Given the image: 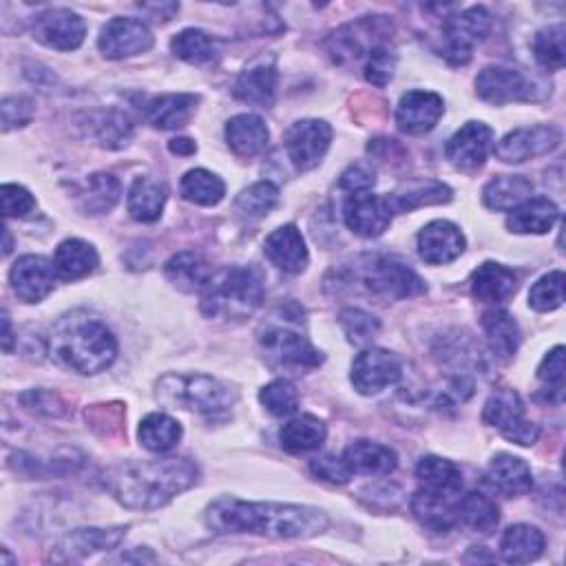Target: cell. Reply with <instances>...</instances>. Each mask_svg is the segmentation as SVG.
<instances>
[{"mask_svg": "<svg viewBox=\"0 0 566 566\" xmlns=\"http://www.w3.org/2000/svg\"><path fill=\"white\" fill-rule=\"evenodd\" d=\"M204 520L215 533H253L279 540H305L328 529V516L314 507L244 503L228 496L210 503Z\"/></svg>", "mask_w": 566, "mask_h": 566, "instance_id": "1", "label": "cell"}, {"mask_svg": "<svg viewBox=\"0 0 566 566\" xmlns=\"http://www.w3.org/2000/svg\"><path fill=\"white\" fill-rule=\"evenodd\" d=\"M200 469L189 458L129 460L105 471V487L127 509L153 511L191 490Z\"/></svg>", "mask_w": 566, "mask_h": 566, "instance_id": "2", "label": "cell"}, {"mask_svg": "<svg viewBox=\"0 0 566 566\" xmlns=\"http://www.w3.org/2000/svg\"><path fill=\"white\" fill-rule=\"evenodd\" d=\"M49 350L60 365L87 376L111 368L118 357V341L98 318L73 312L56 323Z\"/></svg>", "mask_w": 566, "mask_h": 566, "instance_id": "3", "label": "cell"}, {"mask_svg": "<svg viewBox=\"0 0 566 566\" xmlns=\"http://www.w3.org/2000/svg\"><path fill=\"white\" fill-rule=\"evenodd\" d=\"M264 299L262 277L253 268H224L202 290V312L208 318H246Z\"/></svg>", "mask_w": 566, "mask_h": 566, "instance_id": "4", "label": "cell"}, {"mask_svg": "<svg viewBox=\"0 0 566 566\" xmlns=\"http://www.w3.org/2000/svg\"><path fill=\"white\" fill-rule=\"evenodd\" d=\"M157 400L169 408L200 414H221L237 400L234 392L213 376L204 374H167L157 383Z\"/></svg>", "mask_w": 566, "mask_h": 566, "instance_id": "5", "label": "cell"}, {"mask_svg": "<svg viewBox=\"0 0 566 566\" xmlns=\"http://www.w3.org/2000/svg\"><path fill=\"white\" fill-rule=\"evenodd\" d=\"M361 284L381 299H408L423 294L427 290L425 281L406 264H400L392 257L368 255L361 260Z\"/></svg>", "mask_w": 566, "mask_h": 566, "instance_id": "6", "label": "cell"}, {"mask_svg": "<svg viewBox=\"0 0 566 566\" xmlns=\"http://www.w3.org/2000/svg\"><path fill=\"white\" fill-rule=\"evenodd\" d=\"M482 421L496 427L507 441L518 445H533L540 436L535 423L525 421V402L516 389L501 387L484 402Z\"/></svg>", "mask_w": 566, "mask_h": 566, "instance_id": "7", "label": "cell"}, {"mask_svg": "<svg viewBox=\"0 0 566 566\" xmlns=\"http://www.w3.org/2000/svg\"><path fill=\"white\" fill-rule=\"evenodd\" d=\"M492 32V16L484 8H469L458 16H451L443 25V49L451 64L460 67L471 60V51L478 43L487 38Z\"/></svg>", "mask_w": 566, "mask_h": 566, "instance_id": "8", "label": "cell"}, {"mask_svg": "<svg viewBox=\"0 0 566 566\" xmlns=\"http://www.w3.org/2000/svg\"><path fill=\"white\" fill-rule=\"evenodd\" d=\"M268 361L277 368L305 372L314 370L323 363V354L308 341V337L290 330V328H268L260 339Z\"/></svg>", "mask_w": 566, "mask_h": 566, "instance_id": "9", "label": "cell"}, {"mask_svg": "<svg viewBox=\"0 0 566 566\" xmlns=\"http://www.w3.org/2000/svg\"><path fill=\"white\" fill-rule=\"evenodd\" d=\"M392 32V23L385 16H365L357 23H350L341 27L333 40H330V53L337 62L346 64L348 60H359L368 58V53L383 45L389 43L387 36Z\"/></svg>", "mask_w": 566, "mask_h": 566, "instance_id": "10", "label": "cell"}, {"mask_svg": "<svg viewBox=\"0 0 566 566\" xmlns=\"http://www.w3.org/2000/svg\"><path fill=\"white\" fill-rule=\"evenodd\" d=\"M475 92L480 100L496 107L535 100V87L531 80L511 67H484L475 77Z\"/></svg>", "mask_w": 566, "mask_h": 566, "instance_id": "11", "label": "cell"}, {"mask_svg": "<svg viewBox=\"0 0 566 566\" xmlns=\"http://www.w3.org/2000/svg\"><path fill=\"white\" fill-rule=\"evenodd\" d=\"M333 142V129L323 120L294 122L286 133V153L297 171H312L321 165Z\"/></svg>", "mask_w": 566, "mask_h": 566, "instance_id": "12", "label": "cell"}, {"mask_svg": "<svg viewBox=\"0 0 566 566\" xmlns=\"http://www.w3.org/2000/svg\"><path fill=\"white\" fill-rule=\"evenodd\" d=\"M562 142V133L551 124L516 129L496 144V157L505 165H522L527 159L553 153Z\"/></svg>", "mask_w": 566, "mask_h": 566, "instance_id": "13", "label": "cell"}, {"mask_svg": "<svg viewBox=\"0 0 566 566\" xmlns=\"http://www.w3.org/2000/svg\"><path fill=\"white\" fill-rule=\"evenodd\" d=\"M400 359L383 348L363 350L352 363V385L359 394L372 396L400 381Z\"/></svg>", "mask_w": 566, "mask_h": 566, "instance_id": "14", "label": "cell"}, {"mask_svg": "<svg viewBox=\"0 0 566 566\" xmlns=\"http://www.w3.org/2000/svg\"><path fill=\"white\" fill-rule=\"evenodd\" d=\"M494 131L482 122H467L445 146V155L460 171H478L490 155Z\"/></svg>", "mask_w": 566, "mask_h": 566, "instance_id": "15", "label": "cell"}, {"mask_svg": "<svg viewBox=\"0 0 566 566\" xmlns=\"http://www.w3.org/2000/svg\"><path fill=\"white\" fill-rule=\"evenodd\" d=\"M392 206L383 195H374L370 191L352 193V197L344 206V219L348 228L359 237H378L392 224Z\"/></svg>", "mask_w": 566, "mask_h": 566, "instance_id": "16", "label": "cell"}, {"mask_svg": "<svg viewBox=\"0 0 566 566\" xmlns=\"http://www.w3.org/2000/svg\"><path fill=\"white\" fill-rule=\"evenodd\" d=\"M87 34L85 21L71 10H47L34 21V38L58 51H73Z\"/></svg>", "mask_w": 566, "mask_h": 566, "instance_id": "17", "label": "cell"}, {"mask_svg": "<svg viewBox=\"0 0 566 566\" xmlns=\"http://www.w3.org/2000/svg\"><path fill=\"white\" fill-rule=\"evenodd\" d=\"M277 62L273 56H262L253 60L234 83V98L260 107V109H270L277 96Z\"/></svg>", "mask_w": 566, "mask_h": 566, "instance_id": "18", "label": "cell"}, {"mask_svg": "<svg viewBox=\"0 0 566 566\" xmlns=\"http://www.w3.org/2000/svg\"><path fill=\"white\" fill-rule=\"evenodd\" d=\"M56 266L47 257L40 255H25L21 257L12 270H10V281L16 292V297L25 303H38L47 294H51L56 286Z\"/></svg>", "mask_w": 566, "mask_h": 566, "instance_id": "19", "label": "cell"}, {"mask_svg": "<svg viewBox=\"0 0 566 566\" xmlns=\"http://www.w3.org/2000/svg\"><path fill=\"white\" fill-rule=\"evenodd\" d=\"M98 47L107 58L120 60L148 51L153 47V34L137 19H113L105 25Z\"/></svg>", "mask_w": 566, "mask_h": 566, "instance_id": "20", "label": "cell"}, {"mask_svg": "<svg viewBox=\"0 0 566 566\" xmlns=\"http://www.w3.org/2000/svg\"><path fill=\"white\" fill-rule=\"evenodd\" d=\"M465 253V237L451 221H430L419 232V255L425 264L443 266L458 260Z\"/></svg>", "mask_w": 566, "mask_h": 566, "instance_id": "21", "label": "cell"}, {"mask_svg": "<svg viewBox=\"0 0 566 566\" xmlns=\"http://www.w3.org/2000/svg\"><path fill=\"white\" fill-rule=\"evenodd\" d=\"M445 113V103L432 92H408L396 107L398 129L410 135H423L432 131Z\"/></svg>", "mask_w": 566, "mask_h": 566, "instance_id": "22", "label": "cell"}, {"mask_svg": "<svg viewBox=\"0 0 566 566\" xmlns=\"http://www.w3.org/2000/svg\"><path fill=\"white\" fill-rule=\"evenodd\" d=\"M266 257L284 273L299 275L308 266V249L301 230L292 224L273 230L264 244Z\"/></svg>", "mask_w": 566, "mask_h": 566, "instance_id": "23", "label": "cell"}, {"mask_svg": "<svg viewBox=\"0 0 566 566\" xmlns=\"http://www.w3.org/2000/svg\"><path fill=\"white\" fill-rule=\"evenodd\" d=\"M127 535V527H113V529H75L67 533L60 544L56 546V559H80L94 555L98 551H111L116 549L122 538Z\"/></svg>", "mask_w": 566, "mask_h": 566, "instance_id": "24", "label": "cell"}, {"mask_svg": "<svg viewBox=\"0 0 566 566\" xmlns=\"http://www.w3.org/2000/svg\"><path fill=\"white\" fill-rule=\"evenodd\" d=\"M487 482L505 498H518L531 492L533 475L531 467L511 454H498L487 467Z\"/></svg>", "mask_w": 566, "mask_h": 566, "instance_id": "25", "label": "cell"}, {"mask_svg": "<svg viewBox=\"0 0 566 566\" xmlns=\"http://www.w3.org/2000/svg\"><path fill=\"white\" fill-rule=\"evenodd\" d=\"M518 290V277L503 264L484 262L471 275V292L482 303H505Z\"/></svg>", "mask_w": 566, "mask_h": 566, "instance_id": "26", "label": "cell"}, {"mask_svg": "<svg viewBox=\"0 0 566 566\" xmlns=\"http://www.w3.org/2000/svg\"><path fill=\"white\" fill-rule=\"evenodd\" d=\"M456 505L458 503H454V496L423 487L412 498V514L430 531L447 533L458 525Z\"/></svg>", "mask_w": 566, "mask_h": 566, "instance_id": "27", "label": "cell"}, {"mask_svg": "<svg viewBox=\"0 0 566 566\" xmlns=\"http://www.w3.org/2000/svg\"><path fill=\"white\" fill-rule=\"evenodd\" d=\"M270 140L268 127L260 116L241 113L228 120L226 124V142L239 157H255L266 150Z\"/></svg>", "mask_w": 566, "mask_h": 566, "instance_id": "28", "label": "cell"}, {"mask_svg": "<svg viewBox=\"0 0 566 566\" xmlns=\"http://www.w3.org/2000/svg\"><path fill=\"white\" fill-rule=\"evenodd\" d=\"M200 98L195 94H165L146 105V120L150 127L171 131L184 127L197 109Z\"/></svg>", "mask_w": 566, "mask_h": 566, "instance_id": "29", "label": "cell"}, {"mask_svg": "<svg viewBox=\"0 0 566 566\" xmlns=\"http://www.w3.org/2000/svg\"><path fill=\"white\" fill-rule=\"evenodd\" d=\"M100 264L96 249L83 239H67L56 249L53 266L60 279L75 281L92 275Z\"/></svg>", "mask_w": 566, "mask_h": 566, "instance_id": "30", "label": "cell"}, {"mask_svg": "<svg viewBox=\"0 0 566 566\" xmlns=\"http://www.w3.org/2000/svg\"><path fill=\"white\" fill-rule=\"evenodd\" d=\"M482 328H484L490 348L496 357H501V359L516 357V352L520 348V341H522V335H520L516 318L507 310L494 308V310L484 312L482 314Z\"/></svg>", "mask_w": 566, "mask_h": 566, "instance_id": "31", "label": "cell"}, {"mask_svg": "<svg viewBox=\"0 0 566 566\" xmlns=\"http://www.w3.org/2000/svg\"><path fill=\"white\" fill-rule=\"evenodd\" d=\"M559 210L549 197H533L514 208L507 217V228L518 234H544L557 221Z\"/></svg>", "mask_w": 566, "mask_h": 566, "instance_id": "32", "label": "cell"}, {"mask_svg": "<svg viewBox=\"0 0 566 566\" xmlns=\"http://www.w3.org/2000/svg\"><path fill=\"white\" fill-rule=\"evenodd\" d=\"M167 186L165 182L153 178H137L129 191V215L135 221H157L167 204Z\"/></svg>", "mask_w": 566, "mask_h": 566, "instance_id": "33", "label": "cell"}, {"mask_svg": "<svg viewBox=\"0 0 566 566\" xmlns=\"http://www.w3.org/2000/svg\"><path fill=\"white\" fill-rule=\"evenodd\" d=\"M352 473H368V475H387L396 469L398 460L396 454L378 443L357 441L344 454Z\"/></svg>", "mask_w": 566, "mask_h": 566, "instance_id": "34", "label": "cell"}, {"mask_svg": "<svg viewBox=\"0 0 566 566\" xmlns=\"http://www.w3.org/2000/svg\"><path fill=\"white\" fill-rule=\"evenodd\" d=\"M533 195V184L531 180L522 176H501L494 178L482 191V202L492 210H514Z\"/></svg>", "mask_w": 566, "mask_h": 566, "instance_id": "35", "label": "cell"}, {"mask_svg": "<svg viewBox=\"0 0 566 566\" xmlns=\"http://www.w3.org/2000/svg\"><path fill=\"white\" fill-rule=\"evenodd\" d=\"M328 430L323 425V421H318L312 414H303L292 419L290 423H286L279 432V441L281 447L288 454H305V451H314L318 449L323 443H326Z\"/></svg>", "mask_w": 566, "mask_h": 566, "instance_id": "36", "label": "cell"}, {"mask_svg": "<svg viewBox=\"0 0 566 566\" xmlns=\"http://www.w3.org/2000/svg\"><path fill=\"white\" fill-rule=\"evenodd\" d=\"M165 273H167L169 281L176 288H180L182 292L204 290V286L213 277V273L208 268V262L200 253H193V251H184V253L173 255L167 262Z\"/></svg>", "mask_w": 566, "mask_h": 566, "instance_id": "37", "label": "cell"}, {"mask_svg": "<svg viewBox=\"0 0 566 566\" xmlns=\"http://www.w3.org/2000/svg\"><path fill=\"white\" fill-rule=\"evenodd\" d=\"M544 533L531 525H514L505 531L501 542V553L509 564H527L542 555Z\"/></svg>", "mask_w": 566, "mask_h": 566, "instance_id": "38", "label": "cell"}, {"mask_svg": "<svg viewBox=\"0 0 566 566\" xmlns=\"http://www.w3.org/2000/svg\"><path fill=\"white\" fill-rule=\"evenodd\" d=\"M417 478L423 482L425 490H434L441 494L458 496L462 490V471L456 462L438 458V456H425L417 465Z\"/></svg>", "mask_w": 566, "mask_h": 566, "instance_id": "39", "label": "cell"}, {"mask_svg": "<svg viewBox=\"0 0 566 566\" xmlns=\"http://www.w3.org/2000/svg\"><path fill=\"white\" fill-rule=\"evenodd\" d=\"M456 511H458V522H462L465 527L482 535H490L492 531H496L501 522L498 505L478 492L462 496L456 505Z\"/></svg>", "mask_w": 566, "mask_h": 566, "instance_id": "40", "label": "cell"}, {"mask_svg": "<svg viewBox=\"0 0 566 566\" xmlns=\"http://www.w3.org/2000/svg\"><path fill=\"white\" fill-rule=\"evenodd\" d=\"M389 206L394 213H410L421 206H432V204H447L451 202V189L443 182H419L410 184L406 189L396 191L394 195H387Z\"/></svg>", "mask_w": 566, "mask_h": 566, "instance_id": "41", "label": "cell"}, {"mask_svg": "<svg viewBox=\"0 0 566 566\" xmlns=\"http://www.w3.org/2000/svg\"><path fill=\"white\" fill-rule=\"evenodd\" d=\"M137 436H140L142 447H146L148 451L165 454V451H171L180 443L182 425L176 419H171L169 414L155 412V414H148L140 423Z\"/></svg>", "mask_w": 566, "mask_h": 566, "instance_id": "42", "label": "cell"}, {"mask_svg": "<svg viewBox=\"0 0 566 566\" xmlns=\"http://www.w3.org/2000/svg\"><path fill=\"white\" fill-rule=\"evenodd\" d=\"M279 202V189L273 182H257L241 191L232 204L234 215L241 221H257L264 219Z\"/></svg>", "mask_w": 566, "mask_h": 566, "instance_id": "43", "label": "cell"}, {"mask_svg": "<svg viewBox=\"0 0 566 566\" xmlns=\"http://www.w3.org/2000/svg\"><path fill=\"white\" fill-rule=\"evenodd\" d=\"M221 43L202 29H184L171 40V51L191 64H206L217 58Z\"/></svg>", "mask_w": 566, "mask_h": 566, "instance_id": "44", "label": "cell"}, {"mask_svg": "<svg viewBox=\"0 0 566 566\" xmlns=\"http://www.w3.org/2000/svg\"><path fill=\"white\" fill-rule=\"evenodd\" d=\"M182 197L197 206H217L226 195V184L221 178L206 169L189 171L180 182Z\"/></svg>", "mask_w": 566, "mask_h": 566, "instance_id": "45", "label": "cell"}, {"mask_svg": "<svg viewBox=\"0 0 566 566\" xmlns=\"http://www.w3.org/2000/svg\"><path fill=\"white\" fill-rule=\"evenodd\" d=\"M120 200V182L111 173H96L87 182V191L83 197V210L92 215H100L111 210Z\"/></svg>", "mask_w": 566, "mask_h": 566, "instance_id": "46", "label": "cell"}, {"mask_svg": "<svg viewBox=\"0 0 566 566\" xmlns=\"http://www.w3.org/2000/svg\"><path fill=\"white\" fill-rule=\"evenodd\" d=\"M564 25H551L540 29L533 38V56L549 71L564 67Z\"/></svg>", "mask_w": 566, "mask_h": 566, "instance_id": "47", "label": "cell"}, {"mask_svg": "<svg viewBox=\"0 0 566 566\" xmlns=\"http://www.w3.org/2000/svg\"><path fill=\"white\" fill-rule=\"evenodd\" d=\"M262 406L273 414V417H290L299 410V392L297 387L286 381V378H277L273 383H268L262 394H260Z\"/></svg>", "mask_w": 566, "mask_h": 566, "instance_id": "48", "label": "cell"}, {"mask_svg": "<svg viewBox=\"0 0 566 566\" xmlns=\"http://www.w3.org/2000/svg\"><path fill=\"white\" fill-rule=\"evenodd\" d=\"M96 133H98V140L105 148L116 150V148H124L131 142L133 124H131L127 113L111 109V111H107L98 118Z\"/></svg>", "mask_w": 566, "mask_h": 566, "instance_id": "49", "label": "cell"}, {"mask_svg": "<svg viewBox=\"0 0 566 566\" xmlns=\"http://www.w3.org/2000/svg\"><path fill=\"white\" fill-rule=\"evenodd\" d=\"M339 323H341V328H344L348 341L354 344V346L372 344L376 339L378 330H381L378 318L359 310V308L344 310L341 316H339Z\"/></svg>", "mask_w": 566, "mask_h": 566, "instance_id": "50", "label": "cell"}, {"mask_svg": "<svg viewBox=\"0 0 566 566\" xmlns=\"http://www.w3.org/2000/svg\"><path fill=\"white\" fill-rule=\"evenodd\" d=\"M564 303V273L553 270L529 290V305L538 312H553Z\"/></svg>", "mask_w": 566, "mask_h": 566, "instance_id": "51", "label": "cell"}, {"mask_svg": "<svg viewBox=\"0 0 566 566\" xmlns=\"http://www.w3.org/2000/svg\"><path fill=\"white\" fill-rule=\"evenodd\" d=\"M396 62H398V56H396L394 47H389V43H383V45L374 47L365 58V67H363L365 80L370 85L383 89L394 77Z\"/></svg>", "mask_w": 566, "mask_h": 566, "instance_id": "52", "label": "cell"}, {"mask_svg": "<svg viewBox=\"0 0 566 566\" xmlns=\"http://www.w3.org/2000/svg\"><path fill=\"white\" fill-rule=\"evenodd\" d=\"M538 378L544 383L549 392L555 394L557 400H562V389H564V348L557 346L553 348L540 363L538 368Z\"/></svg>", "mask_w": 566, "mask_h": 566, "instance_id": "53", "label": "cell"}, {"mask_svg": "<svg viewBox=\"0 0 566 566\" xmlns=\"http://www.w3.org/2000/svg\"><path fill=\"white\" fill-rule=\"evenodd\" d=\"M310 469L316 478L333 482V484H346L350 482V478L354 475L352 469L348 467L346 458H339L335 454H326V456H318L310 462Z\"/></svg>", "mask_w": 566, "mask_h": 566, "instance_id": "54", "label": "cell"}, {"mask_svg": "<svg viewBox=\"0 0 566 566\" xmlns=\"http://www.w3.org/2000/svg\"><path fill=\"white\" fill-rule=\"evenodd\" d=\"M0 195H3V213L10 219L25 217L36 208L34 195L19 184H5L3 189H0Z\"/></svg>", "mask_w": 566, "mask_h": 566, "instance_id": "55", "label": "cell"}, {"mask_svg": "<svg viewBox=\"0 0 566 566\" xmlns=\"http://www.w3.org/2000/svg\"><path fill=\"white\" fill-rule=\"evenodd\" d=\"M34 116V103L25 96H10L3 100V129L12 131L23 127Z\"/></svg>", "mask_w": 566, "mask_h": 566, "instance_id": "56", "label": "cell"}, {"mask_svg": "<svg viewBox=\"0 0 566 566\" xmlns=\"http://www.w3.org/2000/svg\"><path fill=\"white\" fill-rule=\"evenodd\" d=\"M376 178L374 171L365 165H352L344 176H341V189L350 191V193H363L370 191L374 186Z\"/></svg>", "mask_w": 566, "mask_h": 566, "instance_id": "57", "label": "cell"}, {"mask_svg": "<svg viewBox=\"0 0 566 566\" xmlns=\"http://www.w3.org/2000/svg\"><path fill=\"white\" fill-rule=\"evenodd\" d=\"M169 148L176 155H193L197 150V144L193 140H189V137H176V140L169 142Z\"/></svg>", "mask_w": 566, "mask_h": 566, "instance_id": "58", "label": "cell"}, {"mask_svg": "<svg viewBox=\"0 0 566 566\" xmlns=\"http://www.w3.org/2000/svg\"><path fill=\"white\" fill-rule=\"evenodd\" d=\"M3 326H5V335H3V350L10 354L12 352V321H10V316L5 314L3 316Z\"/></svg>", "mask_w": 566, "mask_h": 566, "instance_id": "59", "label": "cell"}, {"mask_svg": "<svg viewBox=\"0 0 566 566\" xmlns=\"http://www.w3.org/2000/svg\"><path fill=\"white\" fill-rule=\"evenodd\" d=\"M12 253V234H10V228H5V255Z\"/></svg>", "mask_w": 566, "mask_h": 566, "instance_id": "60", "label": "cell"}]
</instances>
